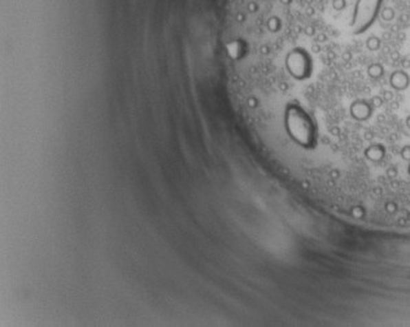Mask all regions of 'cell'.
Here are the masks:
<instances>
[{"label": "cell", "instance_id": "obj_3", "mask_svg": "<svg viewBox=\"0 0 410 327\" xmlns=\"http://www.w3.org/2000/svg\"><path fill=\"white\" fill-rule=\"evenodd\" d=\"M287 68L297 79H305L312 74V60L304 50H294L287 57Z\"/></svg>", "mask_w": 410, "mask_h": 327}, {"label": "cell", "instance_id": "obj_2", "mask_svg": "<svg viewBox=\"0 0 410 327\" xmlns=\"http://www.w3.org/2000/svg\"><path fill=\"white\" fill-rule=\"evenodd\" d=\"M383 0H357L354 8L352 29L354 34H361L376 21Z\"/></svg>", "mask_w": 410, "mask_h": 327}, {"label": "cell", "instance_id": "obj_1", "mask_svg": "<svg viewBox=\"0 0 410 327\" xmlns=\"http://www.w3.org/2000/svg\"><path fill=\"white\" fill-rule=\"evenodd\" d=\"M285 127L297 145L312 148L317 143V129L312 117L303 108L290 104L285 109Z\"/></svg>", "mask_w": 410, "mask_h": 327}]
</instances>
